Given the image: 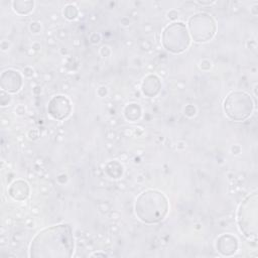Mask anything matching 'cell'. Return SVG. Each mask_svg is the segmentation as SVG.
I'll use <instances>...</instances> for the list:
<instances>
[{
  "label": "cell",
  "instance_id": "30bf717a",
  "mask_svg": "<svg viewBox=\"0 0 258 258\" xmlns=\"http://www.w3.org/2000/svg\"><path fill=\"white\" fill-rule=\"evenodd\" d=\"M160 90V82L156 76H148L142 83V92L147 97H154Z\"/></svg>",
  "mask_w": 258,
  "mask_h": 258
},
{
  "label": "cell",
  "instance_id": "52a82bcc",
  "mask_svg": "<svg viewBox=\"0 0 258 258\" xmlns=\"http://www.w3.org/2000/svg\"><path fill=\"white\" fill-rule=\"evenodd\" d=\"M47 111L52 118L62 120L67 118L72 111L71 102L64 96H55L49 101Z\"/></svg>",
  "mask_w": 258,
  "mask_h": 258
},
{
  "label": "cell",
  "instance_id": "4fadbf2b",
  "mask_svg": "<svg viewBox=\"0 0 258 258\" xmlns=\"http://www.w3.org/2000/svg\"><path fill=\"white\" fill-rule=\"evenodd\" d=\"M125 112H131L130 114H127L125 116L127 119L132 120V121L138 119L140 116V108L136 104H131V105L127 106L125 109Z\"/></svg>",
  "mask_w": 258,
  "mask_h": 258
},
{
  "label": "cell",
  "instance_id": "8992f818",
  "mask_svg": "<svg viewBox=\"0 0 258 258\" xmlns=\"http://www.w3.org/2000/svg\"><path fill=\"white\" fill-rule=\"evenodd\" d=\"M188 29L195 41L206 42L214 37L217 26L211 15L207 13H198L189 18Z\"/></svg>",
  "mask_w": 258,
  "mask_h": 258
},
{
  "label": "cell",
  "instance_id": "6da1fadb",
  "mask_svg": "<svg viewBox=\"0 0 258 258\" xmlns=\"http://www.w3.org/2000/svg\"><path fill=\"white\" fill-rule=\"evenodd\" d=\"M74 235L69 224H58L40 231L32 240V258H69L74 252Z\"/></svg>",
  "mask_w": 258,
  "mask_h": 258
},
{
  "label": "cell",
  "instance_id": "277c9868",
  "mask_svg": "<svg viewBox=\"0 0 258 258\" xmlns=\"http://www.w3.org/2000/svg\"><path fill=\"white\" fill-rule=\"evenodd\" d=\"M189 40L186 26L182 22H173L167 25L162 32V45L173 53L184 51L189 45Z\"/></svg>",
  "mask_w": 258,
  "mask_h": 258
},
{
  "label": "cell",
  "instance_id": "9c48e42d",
  "mask_svg": "<svg viewBox=\"0 0 258 258\" xmlns=\"http://www.w3.org/2000/svg\"><path fill=\"white\" fill-rule=\"evenodd\" d=\"M237 248H238L237 239L230 234L222 235L217 240V249L223 255H226V256L232 255L236 252Z\"/></svg>",
  "mask_w": 258,
  "mask_h": 258
},
{
  "label": "cell",
  "instance_id": "ba28073f",
  "mask_svg": "<svg viewBox=\"0 0 258 258\" xmlns=\"http://www.w3.org/2000/svg\"><path fill=\"white\" fill-rule=\"evenodd\" d=\"M1 88L8 93H16L22 86V78L17 71L6 70L1 74Z\"/></svg>",
  "mask_w": 258,
  "mask_h": 258
},
{
  "label": "cell",
  "instance_id": "7c38bea8",
  "mask_svg": "<svg viewBox=\"0 0 258 258\" xmlns=\"http://www.w3.org/2000/svg\"><path fill=\"white\" fill-rule=\"evenodd\" d=\"M13 8L19 14H27L32 10L33 2L32 1H14Z\"/></svg>",
  "mask_w": 258,
  "mask_h": 258
},
{
  "label": "cell",
  "instance_id": "3957f363",
  "mask_svg": "<svg viewBox=\"0 0 258 258\" xmlns=\"http://www.w3.org/2000/svg\"><path fill=\"white\" fill-rule=\"evenodd\" d=\"M254 104L249 94L242 91L230 93L224 102L226 115L234 121H244L253 112Z\"/></svg>",
  "mask_w": 258,
  "mask_h": 258
},
{
  "label": "cell",
  "instance_id": "8fae6325",
  "mask_svg": "<svg viewBox=\"0 0 258 258\" xmlns=\"http://www.w3.org/2000/svg\"><path fill=\"white\" fill-rule=\"evenodd\" d=\"M9 194L13 199L17 201H23L28 197L29 194L28 184L23 180H16L10 186Z\"/></svg>",
  "mask_w": 258,
  "mask_h": 258
},
{
  "label": "cell",
  "instance_id": "5b68a950",
  "mask_svg": "<svg viewBox=\"0 0 258 258\" xmlns=\"http://www.w3.org/2000/svg\"><path fill=\"white\" fill-rule=\"evenodd\" d=\"M238 225L246 237H255L257 234V194L248 196L238 210Z\"/></svg>",
  "mask_w": 258,
  "mask_h": 258
},
{
  "label": "cell",
  "instance_id": "7a4b0ae2",
  "mask_svg": "<svg viewBox=\"0 0 258 258\" xmlns=\"http://www.w3.org/2000/svg\"><path fill=\"white\" fill-rule=\"evenodd\" d=\"M168 208L166 197L156 189L143 191L135 202V213L146 224H156L162 221L168 212Z\"/></svg>",
  "mask_w": 258,
  "mask_h": 258
}]
</instances>
